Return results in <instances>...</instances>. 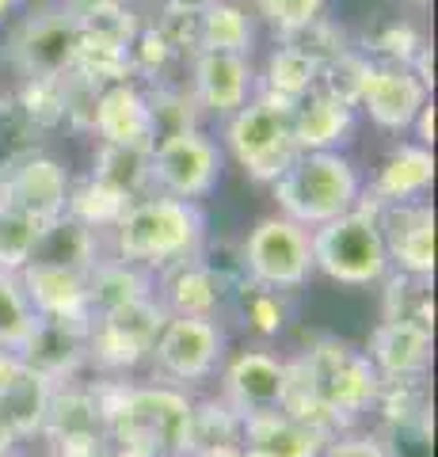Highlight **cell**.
I'll return each instance as SVG.
<instances>
[{
    "mask_svg": "<svg viewBox=\"0 0 438 457\" xmlns=\"http://www.w3.org/2000/svg\"><path fill=\"white\" fill-rule=\"evenodd\" d=\"M381 396V378L362 347L347 339L320 336L290 359V385L282 411L320 427L324 435L351 431Z\"/></svg>",
    "mask_w": 438,
    "mask_h": 457,
    "instance_id": "cell-1",
    "label": "cell"
},
{
    "mask_svg": "<svg viewBox=\"0 0 438 457\" xmlns=\"http://www.w3.org/2000/svg\"><path fill=\"white\" fill-rule=\"evenodd\" d=\"M206 248V213L199 203L145 195L107 228V252L145 275H164Z\"/></svg>",
    "mask_w": 438,
    "mask_h": 457,
    "instance_id": "cell-2",
    "label": "cell"
},
{
    "mask_svg": "<svg viewBox=\"0 0 438 457\" xmlns=\"http://www.w3.org/2000/svg\"><path fill=\"white\" fill-rule=\"evenodd\" d=\"M107 442L141 457L191 453L194 404L176 385H115L95 393Z\"/></svg>",
    "mask_w": 438,
    "mask_h": 457,
    "instance_id": "cell-3",
    "label": "cell"
},
{
    "mask_svg": "<svg viewBox=\"0 0 438 457\" xmlns=\"http://www.w3.org/2000/svg\"><path fill=\"white\" fill-rule=\"evenodd\" d=\"M271 195L282 218L317 228L362 203V171L343 153H298L271 183Z\"/></svg>",
    "mask_w": 438,
    "mask_h": 457,
    "instance_id": "cell-4",
    "label": "cell"
},
{
    "mask_svg": "<svg viewBox=\"0 0 438 457\" xmlns=\"http://www.w3.org/2000/svg\"><path fill=\"white\" fill-rule=\"evenodd\" d=\"M290 107L293 104H286V99L256 92L236 114L225 119L221 153H229L248 179L275 183L298 156L290 130Z\"/></svg>",
    "mask_w": 438,
    "mask_h": 457,
    "instance_id": "cell-5",
    "label": "cell"
},
{
    "mask_svg": "<svg viewBox=\"0 0 438 457\" xmlns=\"http://www.w3.org/2000/svg\"><path fill=\"white\" fill-rule=\"evenodd\" d=\"M309 245H313V267L339 286L362 290V286L389 278V255L377 228V213L366 203L328 225L309 228Z\"/></svg>",
    "mask_w": 438,
    "mask_h": 457,
    "instance_id": "cell-6",
    "label": "cell"
},
{
    "mask_svg": "<svg viewBox=\"0 0 438 457\" xmlns=\"http://www.w3.org/2000/svg\"><path fill=\"white\" fill-rule=\"evenodd\" d=\"M240 270L252 286L275 294H290L313 278V245H309V228L298 221L271 213L260 218L248 228L244 245H240Z\"/></svg>",
    "mask_w": 438,
    "mask_h": 457,
    "instance_id": "cell-7",
    "label": "cell"
},
{
    "mask_svg": "<svg viewBox=\"0 0 438 457\" xmlns=\"http://www.w3.org/2000/svg\"><path fill=\"white\" fill-rule=\"evenodd\" d=\"M225 168V153L199 126L153 141L149 149V187L153 195L199 203L218 187Z\"/></svg>",
    "mask_w": 438,
    "mask_h": 457,
    "instance_id": "cell-8",
    "label": "cell"
},
{
    "mask_svg": "<svg viewBox=\"0 0 438 457\" xmlns=\"http://www.w3.org/2000/svg\"><path fill=\"white\" fill-rule=\"evenodd\" d=\"M229 339H225L221 320L206 317H168L157 343L149 351V366L161 378V385H187L210 381L225 362Z\"/></svg>",
    "mask_w": 438,
    "mask_h": 457,
    "instance_id": "cell-9",
    "label": "cell"
},
{
    "mask_svg": "<svg viewBox=\"0 0 438 457\" xmlns=\"http://www.w3.org/2000/svg\"><path fill=\"white\" fill-rule=\"evenodd\" d=\"M168 320L164 305L153 297H141L115 312H103L88 324V362L107 370V374H126L141 362H149V351L157 343Z\"/></svg>",
    "mask_w": 438,
    "mask_h": 457,
    "instance_id": "cell-10",
    "label": "cell"
},
{
    "mask_svg": "<svg viewBox=\"0 0 438 457\" xmlns=\"http://www.w3.org/2000/svg\"><path fill=\"white\" fill-rule=\"evenodd\" d=\"M221 400L240 420L260 416V411H278L286 400L290 362L278 359L271 347H244L236 354H225L221 362Z\"/></svg>",
    "mask_w": 438,
    "mask_h": 457,
    "instance_id": "cell-11",
    "label": "cell"
},
{
    "mask_svg": "<svg viewBox=\"0 0 438 457\" xmlns=\"http://www.w3.org/2000/svg\"><path fill=\"white\" fill-rule=\"evenodd\" d=\"M427 99H431V88L412 73V65L366 62L359 92H355V107L370 114V122L381 126V130L404 134V130H412L416 114L423 111Z\"/></svg>",
    "mask_w": 438,
    "mask_h": 457,
    "instance_id": "cell-12",
    "label": "cell"
},
{
    "mask_svg": "<svg viewBox=\"0 0 438 457\" xmlns=\"http://www.w3.org/2000/svg\"><path fill=\"white\" fill-rule=\"evenodd\" d=\"M0 187H4V203L12 210L35 218L38 225L58 221L69 210V195H73L69 171L46 153H27L20 161H12L0 171Z\"/></svg>",
    "mask_w": 438,
    "mask_h": 457,
    "instance_id": "cell-13",
    "label": "cell"
},
{
    "mask_svg": "<svg viewBox=\"0 0 438 457\" xmlns=\"http://www.w3.org/2000/svg\"><path fill=\"white\" fill-rule=\"evenodd\" d=\"M374 213H377L381 240H385L389 270L412 275V278H431L434 275V206L423 198V203H404V206H377Z\"/></svg>",
    "mask_w": 438,
    "mask_h": 457,
    "instance_id": "cell-14",
    "label": "cell"
},
{
    "mask_svg": "<svg viewBox=\"0 0 438 457\" xmlns=\"http://www.w3.org/2000/svg\"><path fill=\"white\" fill-rule=\"evenodd\" d=\"M233 290L236 286L225 278V270L214 260H206V252H199L194 260L157 275V302L164 305L168 317L218 320V312L229 305Z\"/></svg>",
    "mask_w": 438,
    "mask_h": 457,
    "instance_id": "cell-15",
    "label": "cell"
},
{
    "mask_svg": "<svg viewBox=\"0 0 438 457\" xmlns=\"http://www.w3.org/2000/svg\"><path fill=\"white\" fill-rule=\"evenodd\" d=\"M80 46V23L69 12H35L16 38V57L27 80H65Z\"/></svg>",
    "mask_w": 438,
    "mask_h": 457,
    "instance_id": "cell-16",
    "label": "cell"
},
{
    "mask_svg": "<svg viewBox=\"0 0 438 457\" xmlns=\"http://www.w3.org/2000/svg\"><path fill=\"white\" fill-rule=\"evenodd\" d=\"M256 96V69L244 54L194 50L191 62V99L199 111L229 119Z\"/></svg>",
    "mask_w": 438,
    "mask_h": 457,
    "instance_id": "cell-17",
    "label": "cell"
},
{
    "mask_svg": "<svg viewBox=\"0 0 438 457\" xmlns=\"http://www.w3.org/2000/svg\"><path fill=\"white\" fill-rule=\"evenodd\" d=\"M366 359L377 370L381 385L423 381L434 359V332L404 320H381L366 339Z\"/></svg>",
    "mask_w": 438,
    "mask_h": 457,
    "instance_id": "cell-18",
    "label": "cell"
},
{
    "mask_svg": "<svg viewBox=\"0 0 438 457\" xmlns=\"http://www.w3.org/2000/svg\"><path fill=\"white\" fill-rule=\"evenodd\" d=\"M434 183V153L419 141H401L385 153L377 164L374 179L362 183V203L366 206H404V203H423Z\"/></svg>",
    "mask_w": 438,
    "mask_h": 457,
    "instance_id": "cell-19",
    "label": "cell"
},
{
    "mask_svg": "<svg viewBox=\"0 0 438 457\" xmlns=\"http://www.w3.org/2000/svg\"><path fill=\"white\" fill-rule=\"evenodd\" d=\"M88 324L92 320L35 317L31 336L23 339V347L16 354L31 370H38L42 378H50L54 385H69L77 378V370L88 362Z\"/></svg>",
    "mask_w": 438,
    "mask_h": 457,
    "instance_id": "cell-20",
    "label": "cell"
},
{
    "mask_svg": "<svg viewBox=\"0 0 438 457\" xmlns=\"http://www.w3.org/2000/svg\"><path fill=\"white\" fill-rule=\"evenodd\" d=\"M359 107L332 92H309L290 107V130L298 153H339L355 134Z\"/></svg>",
    "mask_w": 438,
    "mask_h": 457,
    "instance_id": "cell-21",
    "label": "cell"
},
{
    "mask_svg": "<svg viewBox=\"0 0 438 457\" xmlns=\"http://www.w3.org/2000/svg\"><path fill=\"white\" fill-rule=\"evenodd\" d=\"M92 130L100 145H153L149 96L134 80L107 84L92 99Z\"/></svg>",
    "mask_w": 438,
    "mask_h": 457,
    "instance_id": "cell-22",
    "label": "cell"
},
{
    "mask_svg": "<svg viewBox=\"0 0 438 457\" xmlns=\"http://www.w3.org/2000/svg\"><path fill=\"white\" fill-rule=\"evenodd\" d=\"M328 438L332 435H324L320 427L290 416L282 408L240 420V446L252 457H320Z\"/></svg>",
    "mask_w": 438,
    "mask_h": 457,
    "instance_id": "cell-23",
    "label": "cell"
},
{
    "mask_svg": "<svg viewBox=\"0 0 438 457\" xmlns=\"http://www.w3.org/2000/svg\"><path fill=\"white\" fill-rule=\"evenodd\" d=\"M16 278L23 286L27 302H31V309H35V317H46V320H92L88 317V275L62 270V267L27 263Z\"/></svg>",
    "mask_w": 438,
    "mask_h": 457,
    "instance_id": "cell-24",
    "label": "cell"
},
{
    "mask_svg": "<svg viewBox=\"0 0 438 457\" xmlns=\"http://www.w3.org/2000/svg\"><path fill=\"white\" fill-rule=\"evenodd\" d=\"M54 393H58V385L50 378H42L38 370H31L20 359V366L12 370L4 385H0V420H4V427L16 435V442L46 431Z\"/></svg>",
    "mask_w": 438,
    "mask_h": 457,
    "instance_id": "cell-25",
    "label": "cell"
},
{
    "mask_svg": "<svg viewBox=\"0 0 438 457\" xmlns=\"http://www.w3.org/2000/svg\"><path fill=\"white\" fill-rule=\"evenodd\" d=\"M100 260H103L100 233H95V228H88L84 221H77L73 213H62L58 221L42 225L35 255H31V263L77 270V275H88V270L100 263Z\"/></svg>",
    "mask_w": 438,
    "mask_h": 457,
    "instance_id": "cell-26",
    "label": "cell"
},
{
    "mask_svg": "<svg viewBox=\"0 0 438 457\" xmlns=\"http://www.w3.org/2000/svg\"><path fill=\"white\" fill-rule=\"evenodd\" d=\"M157 294V278L137 270L130 263L115 260V255H103L100 263L88 270V317H103V312H115L130 302Z\"/></svg>",
    "mask_w": 438,
    "mask_h": 457,
    "instance_id": "cell-27",
    "label": "cell"
},
{
    "mask_svg": "<svg viewBox=\"0 0 438 457\" xmlns=\"http://www.w3.org/2000/svg\"><path fill=\"white\" fill-rule=\"evenodd\" d=\"M149 149L153 145H100L92 164V183L122 206L145 198L149 191Z\"/></svg>",
    "mask_w": 438,
    "mask_h": 457,
    "instance_id": "cell-28",
    "label": "cell"
},
{
    "mask_svg": "<svg viewBox=\"0 0 438 457\" xmlns=\"http://www.w3.org/2000/svg\"><path fill=\"white\" fill-rule=\"evenodd\" d=\"M252 12L236 0H214L194 12V50H218V54H244L252 50Z\"/></svg>",
    "mask_w": 438,
    "mask_h": 457,
    "instance_id": "cell-29",
    "label": "cell"
},
{
    "mask_svg": "<svg viewBox=\"0 0 438 457\" xmlns=\"http://www.w3.org/2000/svg\"><path fill=\"white\" fill-rule=\"evenodd\" d=\"M317 80H320V62L302 46L298 38H290L267 57L260 92L278 96V99H286V104H298L302 96H309L317 88Z\"/></svg>",
    "mask_w": 438,
    "mask_h": 457,
    "instance_id": "cell-30",
    "label": "cell"
},
{
    "mask_svg": "<svg viewBox=\"0 0 438 457\" xmlns=\"http://www.w3.org/2000/svg\"><path fill=\"white\" fill-rule=\"evenodd\" d=\"M385 317L381 320H404L419 328H434V297H431V278H412L389 270L385 278Z\"/></svg>",
    "mask_w": 438,
    "mask_h": 457,
    "instance_id": "cell-31",
    "label": "cell"
},
{
    "mask_svg": "<svg viewBox=\"0 0 438 457\" xmlns=\"http://www.w3.org/2000/svg\"><path fill=\"white\" fill-rule=\"evenodd\" d=\"M35 328V309L27 302L20 278L0 270V351H20Z\"/></svg>",
    "mask_w": 438,
    "mask_h": 457,
    "instance_id": "cell-32",
    "label": "cell"
},
{
    "mask_svg": "<svg viewBox=\"0 0 438 457\" xmlns=\"http://www.w3.org/2000/svg\"><path fill=\"white\" fill-rule=\"evenodd\" d=\"M229 302H236L244 324L263 339H271V336H278L282 328H286V305H282V294H275V290H263V286H252L244 278L233 290Z\"/></svg>",
    "mask_w": 438,
    "mask_h": 457,
    "instance_id": "cell-33",
    "label": "cell"
},
{
    "mask_svg": "<svg viewBox=\"0 0 438 457\" xmlns=\"http://www.w3.org/2000/svg\"><path fill=\"white\" fill-rule=\"evenodd\" d=\"M38 233H42V225L35 218H27V213L12 210V206L0 210V270L20 275V270L31 263Z\"/></svg>",
    "mask_w": 438,
    "mask_h": 457,
    "instance_id": "cell-34",
    "label": "cell"
},
{
    "mask_svg": "<svg viewBox=\"0 0 438 457\" xmlns=\"http://www.w3.org/2000/svg\"><path fill=\"white\" fill-rule=\"evenodd\" d=\"M324 4H328V0H252V8L286 38H298L313 23H320Z\"/></svg>",
    "mask_w": 438,
    "mask_h": 457,
    "instance_id": "cell-35",
    "label": "cell"
},
{
    "mask_svg": "<svg viewBox=\"0 0 438 457\" xmlns=\"http://www.w3.org/2000/svg\"><path fill=\"white\" fill-rule=\"evenodd\" d=\"M320 457H389L377 435H355V431H339L324 442Z\"/></svg>",
    "mask_w": 438,
    "mask_h": 457,
    "instance_id": "cell-36",
    "label": "cell"
},
{
    "mask_svg": "<svg viewBox=\"0 0 438 457\" xmlns=\"http://www.w3.org/2000/svg\"><path fill=\"white\" fill-rule=\"evenodd\" d=\"M412 130H416V141L419 145H434V104L427 99V104H423V111L416 114V122H412Z\"/></svg>",
    "mask_w": 438,
    "mask_h": 457,
    "instance_id": "cell-37",
    "label": "cell"
},
{
    "mask_svg": "<svg viewBox=\"0 0 438 457\" xmlns=\"http://www.w3.org/2000/svg\"><path fill=\"white\" fill-rule=\"evenodd\" d=\"M8 453H16V435L4 427V420H0V457H8Z\"/></svg>",
    "mask_w": 438,
    "mask_h": 457,
    "instance_id": "cell-38",
    "label": "cell"
},
{
    "mask_svg": "<svg viewBox=\"0 0 438 457\" xmlns=\"http://www.w3.org/2000/svg\"><path fill=\"white\" fill-rule=\"evenodd\" d=\"M206 4H214V0H172V8H187V12H199Z\"/></svg>",
    "mask_w": 438,
    "mask_h": 457,
    "instance_id": "cell-39",
    "label": "cell"
},
{
    "mask_svg": "<svg viewBox=\"0 0 438 457\" xmlns=\"http://www.w3.org/2000/svg\"><path fill=\"white\" fill-rule=\"evenodd\" d=\"M103 457H141V453H134V450H119V446H107Z\"/></svg>",
    "mask_w": 438,
    "mask_h": 457,
    "instance_id": "cell-40",
    "label": "cell"
},
{
    "mask_svg": "<svg viewBox=\"0 0 438 457\" xmlns=\"http://www.w3.org/2000/svg\"><path fill=\"white\" fill-rule=\"evenodd\" d=\"M16 4H20V0H0V20H4V16H8V12H12V8H16Z\"/></svg>",
    "mask_w": 438,
    "mask_h": 457,
    "instance_id": "cell-41",
    "label": "cell"
},
{
    "mask_svg": "<svg viewBox=\"0 0 438 457\" xmlns=\"http://www.w3.org/2000/svg\"><path fill=\"white\" fill-rule=\"evenodd\" d=\"M8 457H20V453H8Z\"/></svg>",
    "mask_w": 438,
    "mask_h": 457,
    "instance_id": "cell-42",
    "label": "cell"
},
{
    "mask_svg": "<svg viewBox=\"0 0 438 457\" xmlns=\"http://www.w3.org/2000/svg\"><path fill=\"white\" fill-rule=\"evenodd\" d=\"M416 4H423V0H416Z\"/></svg>",
    "mask_w": 438,
    "mask_h": 457,
    "instance_id": "cell-43",
    "label": "cell"
},
{
    "mask_svg": "<svg viewBox=\"0 0 438 457\" xmlns=\"http://www.w3.org/2000/svg\"><path fill=\"white\" fill-rule=\"evenodd\" d=\"M119 4H122V0H119Z\"/></svg>",
    "mask_w": 438,
    "mask_h": 457,
    "instance_id": "cell-44",
    "label": "cell"
}]
</instances>
